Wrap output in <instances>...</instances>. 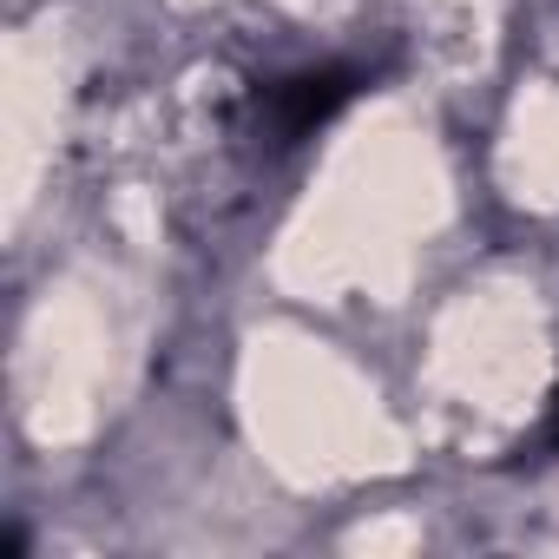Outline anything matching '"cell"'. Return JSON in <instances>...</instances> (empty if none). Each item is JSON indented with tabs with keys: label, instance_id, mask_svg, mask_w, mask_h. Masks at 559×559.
Returning a JSON list of instances; mask_svg holds the SVG:
<instances>
[{
	"label": "cell",
	"instance_id": "obj_1",
	"mask_svg": "<svg viewBox=\"0 0 559 559\" xmlns=\"http://www.w3.org/2000/svg\"><path fill=\"white\" fill-rule=\"evenodd\" d=\"M349 99H356V73L323 67V73H297V80L276 86V93H270V119H276V132H284V139H310V132L330 126Z\"/></svg>",
	"mask_w": 559,
	"mask_h": 559
}]
</instances>
